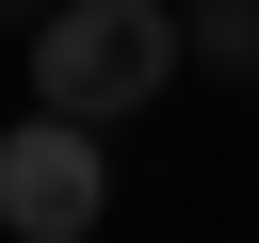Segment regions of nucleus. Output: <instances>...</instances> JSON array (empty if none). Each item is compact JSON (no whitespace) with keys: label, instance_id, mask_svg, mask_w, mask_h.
<instances>
[{"label":"nucleus","instance_id":"1","mask_svg":"<svg viewBox=\"0 0 259 243\" xmlns=\"http://www.w3.org/2000/svg\"><path fill=\"white\" fill-rule=\"evenodd\" d=\"M162 81H178V0H49L32 16V113L130 130Z\"/></svg>","mask_w":259,"mask_h":243},{"label":"nucleus","instance_id":"2","mask_svg":"<svg viewBox=\"0 0 259 243\" xmlns=\"http://www.w3.org/2000/svg\"><path fill=\"white\" fill-rule=\"evenodd\" d=\"M97 211H113V162H97V130H65V113H16V130H0V227H16V243H97Z\"/></svg>","mask_w":259,"mask_h":243},{"label":"nucleus","instance_id":"3","mask_svg":"<svg viewBox=\"0 0 259 243\" xmlns=\"http://www.w3.org/2000/svg\"><path fill=\"white\" fill-rule=\"evenodd\" d=\"M178 65H210V81H259V0H178Z\"/></svg>","mask_w":259,"mask_h":243},{"label":"nucleus","instance_id":"4","mask_svg":"<svg viewBox=\"0 0 259 243\" xmlns=\"http://www.w3.org/2000/svg\"><path fill=\"white\" fill-rule=\"evenodd\" d=\"M0 16H49V0H0Z\"/></svg>","mask_w":259,"mask_h":243}]
</instances>
